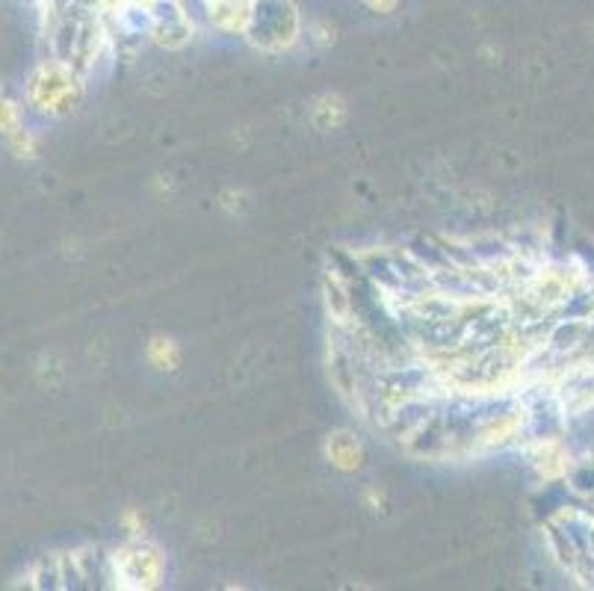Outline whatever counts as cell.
<instances>
[{"label":"cell","mask_w":594,"mask_h":591,"mask_svg":"<svg viewBox=\"0 0 594 591\" xmlns=\"http://www.w3.org/2000/svg\"><path fill=\"white\" fill-rule=\"evenodd\" d=\"M326 459L340 473H355L364 464V447L352 432H331L326 438Z\"/></svg>","instance_id":"277c9868"},{"label":"cell","mask_w":594,"mask_h":591,"mask_svg":"<svg viewBox=\"0 0 594 591\" xmlns=\"http://www.w3.org/2000/svg\"><path fill=\"white\" fill-rule=\"evenodd\" d=\"M255 15V0H207V21L222 33H246Z\"/></svg>","instance_id":"3957f363"},{"label":"cell","mask_w":594,"mask_h":591,"mask_svg":"<svg viewBox=\"0 0 594 591\" xmlns=\"http://www.w3.org/2000/svg\"><path fill=\"white\" fill-rule=\"evenodd\" d=\"M119 524H122V529H125L131 538L145 535V518H142L136 509H125V512H122V518H119Z\"/></svg>","instance_id":"52a82bcc"},{"label":"cell","mask_w":594,"mask_h":591,"mask_svg":"<svg viewBox=\"0 0 594 591\" xmlns=\"http://www.w3.org/2000/svg\"><path fill=\"white\" fill-rule=\"evenodd\" d=\"M145 358H148L157 370H169V373H172V370H178V364H181V349H178V343H175L172 337L157 334V337L148 340Z\"/></svg>","instance_id":"5b68a950"},{"label":"cell","mask_w":594,"mask_h":591,"mask_svg":"<svg viewBox=\"0 0 594 591\" xmlns=\"http://www.w3.org/2000/svg\"><path fill=\"white\" fill-rule=\"evenodd\" d=\"M116 580L122 589L148 591L157 589L166 574V556L157 544L145 541L142 535L116 550Z\"/></svg>","instance_id":"7a4b0ae2"},{"label":"cell","mask_w":594,"mask_h":591,"mask_svg":"<svg viewBox=\"0 0 594 591\" xmlns=\"http://www.w3.org/2000/svg\"><path fill=\"white\" fill-rule=\"evenodd\" d=\"M314 122L323 128V131H334L346 122V104L340 95H323L314 107Z\"/></svg>","instance_id":"8992f818"},{"label":"cell","mask_w":594,"mask_h":591,"mask_svg":"<svg viewBox=\"0 0 594 591\" xmlns=\"http://www.w3.org/2000/svg\"><path fill=\"white\" fill-rule=\"evenodd\" d=\"M83 83L80 77L71 71L68 66L60 63H51V66H42L33 80H30V98L33 104L42 110V113H51V116H68L80 107L83 101Z\"/></svg>","instance_id":"6da1fadb"},{"label":"cell","mask_w":594,"mask_h":591,"mask_svg":"<svg viewBox=\"0 0 594 591\" xmlns=\"http://www.w3.org/2000/svg\"><path fill=\"white\" fill-rule=\"evenodd\" d=\"M396 3L399 0H364V6L373 9V12H379V15H391L396 9Z\"/></svg>","instance_id":"ba28073f"}]
</instances>
